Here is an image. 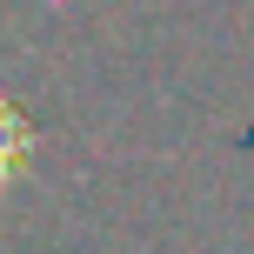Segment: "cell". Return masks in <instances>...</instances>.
<instances>
[{
	"label": "cell",
	"mask_w": 254,
	"mask_h": 254,
	"mask_svg": "<svg viewBox=\"0 0 254 254\" xmlns=\"http://www.w3.org/2000/svg\"><path fill=\"white\" fill-rule=\"evenodd\" d=\"M27 161H34V121H27V107L0 87V201H7L13 181L27 174Z\"/></svg>",
	"instance_id": "6da1fadb"
}]
</instances>
